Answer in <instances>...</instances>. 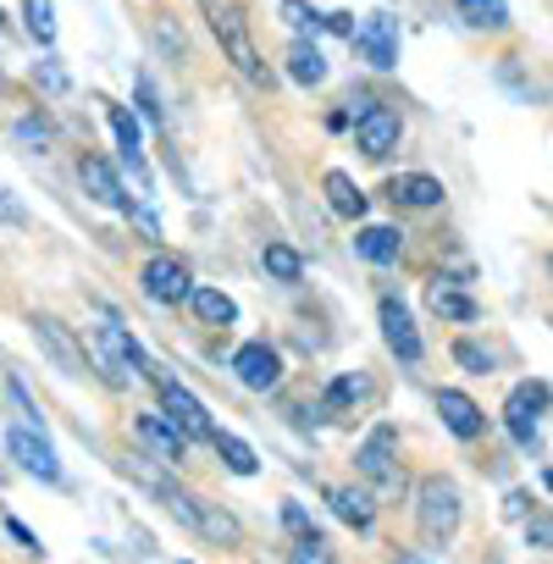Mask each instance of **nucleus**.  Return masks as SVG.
Listing matches in <instances>:
<instances>
[{"label":"nucleus","instance_id":"obj_27","mask_svg":"<svg viewBox=\"0 0 553 564\" xmlns=\"http://www.w3.org/2000/svg\"><path fill=\"white\" fill-rule=\"evenodd\" d=\"M216 454H221V465L232 470V476H254L260 470V459H254V448L243 443V437H232V432H216V443H210Z\"/></svg>","mask_w":553,"mask_h":564},{"label":"nucleus","instance_id":"obj_35","mask_svg":"<svg viewBox=\"0 0 553 564\" xmlns=\"http://www.w3.org/2000/svg\"><path fill=\"white\" fill-rule=\"evenodd\" d=\"M7 393H12V404H18V415H23V426H34V432H45V415L34 410V399H29V388H23L18 377H7Z\"/></svg>","mask_w":553,"mask_h":564},{"label":"nucleus","instance_id":"obj_24","mask_svg":"<svg viewBox=\"0 0 553 564\" xmlns=\"http://www.w3.org/2000/svg\"><path fill=\"white\" fill-rule=\"evenodd\" d=\"M289 78H294V84H305V89L327 84V62H322V51H316L311 40H300V45L289 51Z\"/></svg>","mask_w":553,"mask_h":564},{"label":"nucleus","instance_id":"obj_23","mask_svg":"<svg viewBox=\"0 0 553 564\" xmlns=\"http://www.w3.org/2000/svg\"><path fill=\"white\" fill-rule=\"evenodd\" d=\"M327 503H333V514H338L344 525H355V531H371V520H377V503H371L366 487H333Z\"/></svg>","mask_w":553,"mask_h":564},{"label":"nucleus","instance_id":"obj_44","mask_svg":"<svg viewBox=\"0 0 553 564\" xmlns=\"http://www.w3.org/2000/svg\"><path fill=\"white\" fill-rule=\"evenodd\" d=\"M399 564H432L426 553H399Z\"/></svg>","mask_w":553,"mask_h":564},{"label":"nucleus","instance_id":"obj_18","mask_svg":"<svg viewBox=\"0 0 553 564\" xmlns=\"http://www.w3.org/2000/svg\"><path fill=\"white\" fill-rule=\"evenodd\" d=\"M388 199H393L399 210H437V205H443V183H437L432 172H399V177L388 183Z\"/></svg>","mask_w":553,"mask_h":564},{"label":"nucleus","instance_id":"obj_6","mask_svg":"<svg viewBox=\"0 0 553 564\" xmlns=\"http://www.w3.org/2000/svg\"><path fill=\"white\" fill-rule=\"evenodd\" d=\"M139 289H144L150 305L177 311V305H188V294L199 289V282L188 276V265H183L177 254H150V260L139 265Z\"/></svg>","mask_w":553,"mask_h":564},{"label":"nucleus","instance_id":"obj_3","mask_svg":"<svg viewBox=\"0 0 553 564\" xmlns=\"http://www.w3.org/2000/svg\"><path fill=\"white\" fill-rule=\"evenodd\" d=\"M89 366H95L111 388H128L133 377H150V360H144L139 338H133L128 327H117V322L89 327Z\"/></svg>","mask_w":553,"mask_h":564},{"label":"nucleus","instance_id":"obj_7","mask_svg":"<svg viewBox=\"0 0 553 564\" xmlns=\"http://www.w3.org/2000/svg\"><path fill=\"white\" fill-rule=\"evenodd\" d=\"M133 443H139L150 459H161V465H183V459H188V432H183L166 410L133 415Z\"/></svg>","mask_w":553,"mask_h":564},{"label":"nucleus","instance_id":"obj_39","mask_svg":"<svg viewBox=\"0 0 553 564\" xmlns=\"http://www.w3.org/2000/svg\"><path fill=\"white\" fill-rule=\"evenodd\" d=\"M139 111H144L150 122H161V95H155V84H150V73H139Z\"/></svg>","mask_w":553,"mask_h":564},{"label":"nucleus","instance_id":"obj_5","mask_svg":"<svg viewBox=\"0 0 553 564\" xmlns=\"http://www.w3.org/2000/svg\"><path fill=\"white\" fill-rule=\"evenodd\" d=\"M150 382H155V393H161V410H166V415L188 432V443H216V432H221V426L210 421V410H205V404H199V399H194V393H188L177 377H166L161 366H150Z\"/></svg>","mask_w":553,"mask_h":564},{"label":"nucleus","instance_id":"obj_42","mask_svg":"<svg viewBox=\"0 0 553 564\" xmlns=\"http://www.w3.org/2000/svg\"><path fill=\"white\" fill-rule=\"evenodd\" d=\"M7 536H18V542H23L29 553H45V547H40V536H34V531H29L23 520H12V514H7Z\"/></svg>","mask_w":553,"mask_h":564},{"label":"nucleus","instance_id":"obj_30","mask_svg":"<svg viewBox=\"0 0 553 564\" xmlns=\"http://www.w3.org/2000/svg\"><path fill=\"white\" fill-rule=\"evenodd\" d=\"M23 23L40 45H56V12H51V0H23Z\"/></svg>","mask_w":553,"mask_h":564},{"label":"nucleus","instance_id":"obj_15","mask_svg":"<svg viewBox=\"0 0 553 564\" xmlns=\"http://www.w3.org/2000/svg\"><path fill=\"white\" fill-rule=\"evenodd\" d=\"M78 183L89 188V199H95V205H106V210H122V216H133V199H128L122 177L111 172V161H100V155H84V161H78Z\"/></svg>","mask_w":553,"mask_h":564},{"label":"nucleus","instance_id":"obj_13","mask_svg":"<svg viewBox=\"0 0 553 564\" xmlns=\"http://www.w3.org/2000/svg\"><path fill=\"white\" fill-rule=\"evenodd\" d=\"M393 454H399V432H393V426H371V432H366V443L355 448V470H360L366 481H382V487H393V481H399V470H393Z\"/></svg>","mask_w":553,"mask_h":564},{"label":"nucleus","instance_id":"obj_34","mask_svg":"<svg viewBox=\"0 0 553 564\" xmlns=\"http://www.w3.org/2000/svg\"><path fill=\"white\" fill-rule=\"evenodd\" d=\"M454 366H465L470 377H487V371H492V349H481V344L459 338V344H454Z\"/></svg>","mask_w":553,"mask_h":564},{"label":"nucleus","instance_id":"obj_46","mask_svg":"<svg viewBox=\"0 0 553 564\" xmlns=\"http://www.w3.org/2000/svg\"><path fill=\"white\" fill-rule=\"evenodd\" d=\"M172 564H194V558H172Z\"/></svg>","mask_w":553,"mask_h":564},{"label":"nucleus","instance_id":"obj_12","mask_svg":"<svg viewBox=\"0 0 553 564\" xmlns=\"http://www.w3.org/2000/svg\"><path fill=\"white\" fill-rule=\"evenodd\" d=\"M232 377H238L249 393H271L276 382H283V355H276L265 338L238 344V355H232Z\"/></svg>","mask_w":553,"mask_h":564},{"label":"nucleus","instance_id":"obj_43","mask_svg":"<svg viewBox=\"0 0 553 564\" xmlns=\"http://www.w3.org/2000/svg\"><path fill=\"white\" fill-rule=\"evenodd\" d=\"M327 29H333V34H344V40H355V23H349L344 12H327Z\"/></svg>","mask_w":553,"mask_h":564},{"label":"nucleus","instance_id":"obj_36","mask_svg":"<svg viewBox=\"0 0 553 564\" xmlns=\"http://www.w3.org/2000/svg\"><path fill=\"white\" fill-rule=\"evenodd\" d=\"M525 542L542 547V553H553V514H531L525 520Z\"/></svg>","mask_w":553,"mask_h":564},{"label":"nucleus","instance_id":"obj_31","mask_svg":"<svg viewBox=\"0 0 553 564\" xmlns=\"http://www.w3.org/2000/svg\"><path fill=\"white\" fill-rule=\"evenodd\" d=\"M289 564H338V558H333L327 536H322V531H311V536H300V542L289 547Z\"/></svg>","mask_w":553,"mask_h":564},{"label":"nucleus","instance_id":"obj_10","mask_svg":"<svg viewBox=\"0 0 553 564\" xmlns=\"http://www.w3.org/2000/svg\"><path fill=\"white\" fill-rule=\"evenodd\" d=\"M355 56L366 62V67H377V73H393L399 67V18H388V12H371L360 29H355Z\"/></svg>","mask_w":553,"mask_h":564},{"label":"nucleus","instance_id":"obj_41","mask_svg":"<svg viewBox=\"0 0 553 564\" xmlns=\"http://www.w3.org/2000/svg\"><path fill=\"white\" fill-rule=\"evenodd\" d=\"M283 525H289V531H300V536H311V531H316V525H311V514H305L300 503H283Z\"/></svg>","mask_w":553,"mask_h":564},{"label":"nucleus","instance_id":"obj_38","mask_svg":"<svg viewBox=\"0 0 553 564\" xmlns=\"http://www.w3.org/2000/svg\"><path fill=\"white\" fill-rule=\"evenodd\" d=\"M34 84L51 89V95H67V73H62L56 62H40V67H34Z\"/></svg>","mask_w":553,"mask_h":564},{"label":"nucleus","instance_id":"obj_1","mask_svg":"<svg viewBox=\"0 0 553 564\" xmlns=\"http://www.w3.org/2000/svg\"><path fill=\"white\" fill-rule=\"evenodd\" d=\"M199 12H205V23H210L221 56H227L249 84H271V73H265V62H260V51H254V40H249L243 0H199Z\"/></svg>","mask_w":553,"mask_h":564},{"label":"nucleus","instance_id":"obj_20","mask_svg":"<svg viewBox=\"0 0 553 564\" xmlns=\"http://www.w3.org/2000/svg\"><path fill=\"white\" fill-rule=\"evenodd\" d=\"M355 254L371 260V265H393L404 254V232L399 227H360L355 232Z\"/></svg>","mask_w":553,"mask_h":564},{"label":"nucleus","instance_id":"obj_28","mask_svg":"<svg viewBox=\"0 0 553 564\" xmlns=\"http://www.w3.org/2000/svg\"><path fill=\"white\" fill-rule=\"evenodd\" d=\"M470 29H509V0H454Z\"/></svg>","mask_w":553,"mask_h":564},{"label":"nucleus","instance_id":"obj_22","mask_svg":"<svg viewBox=\"0 0 553 564\" xmlns=\"http://www.w3.org/2000/svg\"><path fill=\"white\" fill-rule=\"evenodd\" d=\"M322 194H327V205H333L344 221H360V216H366V188H360L349 172H327V177H322Z\"/></svg>","mask_w":553,"mask_h":564},{"label":"nucleus","instance_id":"obj_19","mask_svg":"<svg viewBox=\"0 0 553 564\" xmlns=\"http://www.w3.org/2000/svg\"><path fill=\"white\" fill-rule=\"evenodd\" d=\"M426 311H432V316H443V322H459V327H470V322L481 316V305H476L470 294H459L454 282H443V276H437V282H426Z\"/></svg>","mask_w":553,"mask_h":564},{"label":"nucleus","instance_id":"obj_29","mask_svg":"<svg viewBox=\"0 0 553 564\" xmlns=\"http://www.w3.org/2000/svg\"><path fill=\"white\" fill-rule=\"evenodd\" d=\"M106 117H111V133H117V144H122V161H133V166H139V155H144V133H139L133 111H128V106H111Z\"/></svg>","mask_w":553,"mask_h":564},{"label":"nucleus","instance_id":"obj_21","mask_svg":"<svg viewBox=\"0 0 553 564\" xmlns=\"http://www.w3.org/2000/svg\"><path fill=\"white\" fill-rule=\"evenodd\" d=\"M188 311H194L205 327H232V322H238V300L221 294V289H210V282H199V289L188 294Z\"/></svg>","mask_w":553,"mask_h":564},{"label":"nucleus","instance_id":"obj_2","mask_svg":"<svg viewBox=\"0 0 553 564\" xmlns=\"http://www.w3.org/2000/svg\"><path fill=\"white\" fill-rule=\"evenodd\" d=\"M161 503H166L172 520H183V525H188L194 536H205V542H221V547H238V542H243V525H238L232 509H221V503H210V498H199V492H188V487H177V481L161 487Z\"/></svg>","mask_w":553,"mask_h":564},{"label":"nucleus","instance_id":"obj_17","mask_svg":"<svg viewBox=\"0 0 553 564\" xmlns=\"http://www.w3.org/2000/svg\"><path fill=\"white\" fill-rule=\"evenodd\" d=\"M437 415H443V426H448L459 443H476V437L487 432L481 404H476L470 393H459V388H443V393H437Z\"/></svg>","mask_w":553,"mask_h":564},{"label":"nucleus","instance_id":"obj_11","mask_svg":"<svg viewBox=\"0 0 553 564\" xmlns=\"http://www.w3.org/2000/svg\"><path fill=\"white\" fill-rule=\"evenodd\" d=\"M399 139H404V117H399L393 106H382V100L355 122V144H360L366 161H388V155L399 150Z\"/></svg>","mask_w":553,"mask_h":564},{"label":"nucleus","instance_id":"obj_16","mask_svg":"<svg viewBox=\"0 0 553 564\" xmlns=\"http://www.w3.org/2000/svg\"><path fill=\"white\" fill-rule=\"evenodd\" d=\"M7 448H12V459H18L29 476H40V481H62V465H56L45 432H34V426H12V432H7Z\"/></svg>","mask_w":553,"mask_h":564},{"label":"nucleus","instance_id":"obj_37","mask_svg":"<svg viewBox=\"0 0 553 564\" xmlns=\"http://www.w3.org/2000/svg\"><path fill=\"white\" fill-rule=\"evenodd\" d=\"M0 227H29V210L18 205L12 188H0Z\"/></svg>","mask_w":553,"mask_h":564},{"label":"nucleus","instance_id":"obj_45","mask_svg":"<svg viewBox=\"0 0 553 564\" xmlns=\"http://www.w3.org/2000/svg\"><path fill=\"white\" fill-rule=\"evenodd\" d=\"M542 487H547V492H553V465H547V470H542Z\"/></svg>","mask_w":553,"mask_h":564},{"label":"nucleus","instance_id":"obj_40","mask_svg":"<svg viewBox=\"0 0 553 564\" xmlns=\"http://www.w3.org/2000/svg\"><path fill=\"white\" fill-rule=\"evenodd\" d=\"M503 520H520V525H525V520H531V492H509V498H503Z\"/></svg>","mask_w":553,"mask_h":564},{"label":"nucleus","instance_id":"obj_8","mask_svg":"<svg viewBox=\"0 0 553 564\" xmlns=\"http://www.w3.org/2000/svg\"><path fill=\"white\" fill-rule=\"evenodd\" d=\"M29 327H34V344L45 349V360H51L62 377H89V349L73 338L67 322H56V316H34Z\"/></svg>","mask_w":553,"mask_h":564},{"label":"nucleus","instance_id":"obj_9","mask_svg":"<svg viewBox=\"0 0 553 564\" xmlns=\"http://www.w3.org/2000/svg\"><path fill=\"white\" fill-rule=\"evenodd\" d=\"M547 382H514V393L503 399V426H509V437L520 443V448H531L536 443V426H542V415H547Z\"/></svg>","mask_w":553,"mask_h":564},{"label":"nucleus","instance_id":"obj_32","mask_svg":"<svg viewBox=\"0 0 553 564\" xmlns=\"http://www.w3.org/2000/svg\"><path fill=\"white\" fill-rule=\"evenodd\" d=\"M12 139H18L23 150H34V155L51 150V128H45V117H18V122H12Z\"/></svg>","mask_w":553,"mask_h":564},{"label":"nucleus","instance_id":"obj_4","mask_svg":"<svg viewBox=\"0 0 553 564\" xmlns=\"http://www.w3.org/2000/svg\"><path fill=\"white\" fill-rule=\"evenodd\" d=\"M415 525L426 542H448L459 531V487L443 476H421L415 481Z\"/></svg>","mask_w":553,"mask_h":564},{"label":"nucleus","instance_id":"obj_26","mask_svg":"<svg viewBox=\"0 0 553 564\" xmlns=\"http://www.w3.org/2000/svg\"><path fill=\"white\" fill-rule=\"evenodd\" d=\"M260 265H265L271 282H300V276H305V260H300V249H289V243H265V249H260Z\"/></svg>","mask_w":553,"mask_h":564},{"label":"nucleus","instance_id":"obj_25","mask_svg":"<svg viewBox=\"0 0 553 564\" xmlns=\"http://www.w3.org/2000/svg\"><path fill=\"white\" fill-rule=\"evenodd\" d=\"M360 399H371V377H360V371L355 377H333L322 388V410H333V415L349 410V404H360Z\"/></svg>","mask_w":553,"mask_h":564},{"label":"nucleus","instance_id":"obj_33","mask_svg":"<svg viewBox=\"0 0 553 564\" xmlns=\"http://www.w3.org/2000/svg\"><path fill=\"white\" fill-rule=\"evenodd\" d=\"M283 23L300 29V34H305V29L316 34V29H327V12H316L311 0H283Z\"/></svg>","mask_w":553,"mask_h":564},{"label":"nucleus","instance_id":"obj_14","mask_svg":"<svg viewBox=\"0 0 553 564\" xmlns=\"http://www.w3.org/2000/svg\"><path fill=\"white\" fill-rule=\"evenodd\" d=\"M377 322H382V338H388V349H393L404 366H421V355H426V349H421V333H415V322H410L404 300H393V294H388V300L377 305Z\"/></svg>","mask_w":553,"mask_h":564},{"label":"nucleus","instance_id":"obj_47","mask_svg":"<svg viewBox=\"0 0 553 564\" xmlns=\"http://www.w3.org/2000/svg\"><path fill=\"white\" fill-rule=\"evenodd\" d=\"M547 276H553V254H547Z\"/></svg>","mask_w":553,"mask_h":564}]
</instances>
